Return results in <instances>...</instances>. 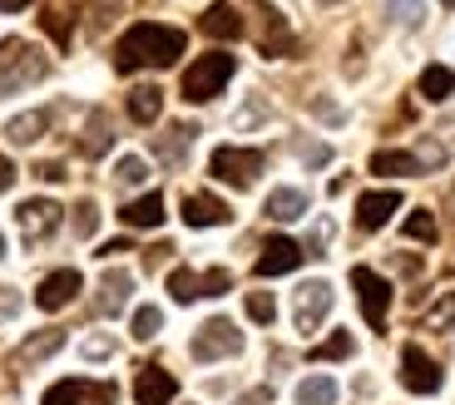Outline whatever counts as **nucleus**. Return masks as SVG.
I'll use <instances>...</instances> for the list:
<instances>
[{
    "label": "nucleus",
    "mask_w": 455,
    "mask_h": 405,
    "mask_svg": "<svg viewBox=\"0 0 455 405\" xmlns=\"http://www.w3.org/2000/svg\"><path fill=\"white\" fill-rule=\"evenodd\" d=\"M183 30H173V25H159V20H139L134 30H124V40H119V50H114V65L124 69H164L173 65V60L183 55Z\"/></svg>",
    "instance_id": "nucleus-1"
},
{
    "label": "nucleus",
    "mask_w": 455,
    "mask_h": 405,
    "mask_svg": "<svg viewBox=\"0 0 455 405\" xmlns=\"http://www.w3.org/2000/svg\"><path fill=\"white\" fill-rule=\"evenodd\" d=\"M45 79V55L30 45V40H5L0 45V94L30 90Z\"/></svg>",
    "instance_id": "nucleus-2"
},
{
    "label": "nucleus",
    "mask_w": 455,
    "mask_h": 405,
    "mask_svg": "<svg viewBox=\"0 0 455 405\" xmlns=\"http://www.w3.org/2000/svg\"><path fill=\"white\" fill-rule=\"evenodd\" d=\"M233 79V55H198L194 65L183 69V99L188 104H204L213 94H223V84Z\"/></svg>",
    "instance_id": "nucleus-3"
},
{
    "label": "nucleus",
    "mask_w": 455,
    "mask_h": 405,
    "mask_svg": "<svg viewBox=\"0 0 455 405\" xmlns=\"http://www.w3.org/2000/svg\"><path fill=\"white\" fill-rule=\"evenodd\" d=\"M327 312H331V287L322 277L302 282V287L292 292V322H297V331H302V337H312V331L327 322Z\"/></svg>",
    "instance_id": "nucleus-4"
},
{
    "label": "nucleus",
    "mask_w": 455,
    "mask_h": 405,
    "mask_svg": "<svg viewBox=\"0 0 455 405\" xmlns=\"http://www.w3.org/2000/svg\"><path fill=\"white\" fill-rule=\"evenodd\" d=\"M258 173H262V154H258V148H233V144L213 148V179L233 183V188H252Z\"/></svg>",
    "instance_id": "nucleus-5"
},
{
    "label": "nucleus",
    "mask_w": 455,
    "mask_h": 405,
    "mask_svg": "<svg viewBox=\"0 0 455 405\" xmlns=\"http://www.w3.org/2000/svg\"><path fill=\"white\" fill-rule=\"evenodd\" d=\"M352 287H356V302H362L371 331H381L387 327V306H391V282L371 267H352Z\"/></svg>",
    "instance_id": "nucleus-6"
},
{
    "label": "nucleus",
    "mask_w": 455,
    "mask_h": 405,
    "mask_svg": "<svg viewBox=\"0 0 455 405\" xmlns=\"http://www.w3.org/2000/svg\"><path fill=\"white\" fill-rule=\"evenodd\" d=\"M228 287H233V277H228L223 267H213V272H188V267H173V272H169V292H173V302H198V297H223Z\"/></svg>",
    "instance_id": "nucleus-7"
},
{
    "label": "nucleus",
    "mask_w": 455,
    "mask_h": 405,
    "mask_svg": "<svg viewBox=\"0 0 455 405\" xmlns=\"http://www.w3.org/2000/svg\"><path fill=\"white\" fill-rule=\"evenodd\" d=\"M243 351V331L228 322V316H213L204 322L194 337V361H223V356H238Z\"/></svg>",
    "instance_id": "nucleus-8"
},
{
    "label": "nucleus",
    "mask_w": 455,
    "mask_h": 405,
    "mask_svg": "<svg viewBox=\"0 0 455 405\" xmlns=\"http://www.w3.org/2000/svg\"><path fill=\"white\" fill-rule=\"evenodd\" d=\"M401 385H406L411 395H435L441 391V366H435L421 346H406L401 351Z\"/></svg>",
    "instance_id": "nucleus-9"
},
{
    "label": "nucleus",
    "mask_w": 455,
    "mask_h": 405,
    "mask_svg": "<svg viewBox=\"0 0 455 405\" xmlns=\"http://www.w3.org/2000/svg\"><path fill=\"white\" fill-rule=\"evenodd\" d=\"M119 401V391H114L109 381H60V385H50L45 391V401L40 405H114Z\"/></svg>",
    "instance_id": "nucleus-10"
},
{
    "label": "nucleus",
    "mask_w": 455,
    "mask_h": 405,
    "mask_svg": "<svg viewBox=\"0 0 455 405\" xmlns=\"http://www.w3.org/2000/svg\"><path fill=\"white\" fill-rule=\"evenodd\" d=\"M15 218H20L25 242H40V237H50V233L60 227V202H50V198H25Z\"/></svg>",
    "instance_id": "nucleus-11"
},
{
    "label": "nucleus",
    "mask_w": 455,
    "mask_h": 405,
    "mask_svg": "<svg viewBox=\"0 0 455 405\" xmlns=\"http://www.w3.org/2000/svg\"><path fill=\"white\" fill-rule=\"evenodd\" d=\"M302 258H307V252L297 248L292 237H267V242H262V258L252 262V272H258V277H283V272H292Z\"/></svg>",
    "instance_id": "nucleus-12"
},
{
    "label": "nucleus",
    "mask_w": 455,
    "mask_h": 405,
    "mask_svg": "<svg viewBox=\"0 0 455 405\" xmlns=\"http://www.w3.org/2000/svg\"><path fill=\"white\" fill-rule=\"evenodd\" d=\"M80 272L75 267H60V272H50L45 282H40V292H35V302H40V312H60V306H69L75 297H80Z\"/></svg>",
    "instance_id": "nucleus-13"
},
{
    "label": "nucleus",
    "mask_w": 455,
    "mask_h": 405,
    "mask_svg": "<svg viewBox=\"0 0 455 405\" xmlns=\"http://www.w3.org/2000/svg\"><path fill=\"white\" fill-rule=\"evenodd\" d=\"M129 292H134V277L124 267H109L100 277V297H94V312L100 316H119L129 306Z\"/></svg>",
    "instance_id": "nucleus-14"
},
{
    "label": "nucleus",
    "mask_w": 455,
    "mask_h": 405,
    "mask_svg": "<svg viewBox=\"0 0 455 405\" xmlns=\"http://www.w3.org/2000/svg\"><path fill=\"white\" fill-rule=\"evenodd\" d=\"M401 208V193L396 188H381V193H366L362 202H356V227L362 233H376V227H387L391 213Z\"/></svg>",
    "instance_id": "nucleus-15"
},
{
    "label": "nucleus",
    "mask_w": 455,
    "mask_h": 405,
    "mask_svg": "<svg viewBox=\"0 0 455 405\" xmlns=\"http://www.w3.org/2000/svg\"><path fill=\"white\" fill-rule=\"evenodd\" d=\"M173 391H179V381H173L164 366H144V371L134 376V401L139 405H169Z\"/></svg>",
    "instance_id": "nucleus-16"
},
{
    "label": "nucleus",
    "mask_w": 455,
    "mask_h": 405,
    "mask_svg": "<svg viewBox=\"0 0 455 405\" xmlns=\"http://www.w3.org/2000/svg\"><path fill=\"white\" fill-rule=\"evenodd\" d=\"M228 218H233L228 202L213 198V193H188V198H183V223L188 227H223Z\"/></svg>",
    "instance_id": "nucleus-17"
},
{
    "label": "nucleus",
    "mask_w": 455,
    "mask_h": 405,
    "mask_svg": "<svg viewBox=\"0 0 455 405\" xmlns=\"http://www.w3.org/2000/svg\"><path fill=\"white\" fill-rule=\"evenodd\" d=\"M198 30L208 35V40H238L243 35V15H238V5H213V11H204V20H198Z\"/></svg>",
    "instance_id": "nucleus-18"
},
{
    "label": "nucleus",
    "mask_w": 455,
    "mask_h": 405,
    "mask_svg": "<svg viewBox=\"0 0 455 405\" xmlns=\"http://www.w3.org/2000/svg\"><path fill=\"white\" fill-rule=\"evenodd\" d=\"M119 223L124 227H159L164 223V198L159 193H144V198L124 202V208H119Z\"/></svg>",
    "instance_id": "nucleus-19"
},
{
    "label": "nucleus",
    "mask_w": 455,
    "mask_h": 405,
    "mask_svg": "<svg viewBox=\"0 0 455 405\" xmlns=\"http://www.w3.org/2000/svg\"><path fill=\"white\" fill-rule=\"evenodd\" d=\"M50 129V114L45 109H30V114H15L11 124H5V139H11L15 148H25V144H35V139Z\"/></svg>",
    "instance_id": "nucleus-20"
},
{
    "label": "nucleus",
    "mask_w": 455,
    "mask_h": 405,
    "mask_svg": "<svg viewBox=\"0 0 455 405\" xmlns=\"http://www.w3.org/2000/svg\"><path fill=\"white\" fill-rule=\"evenodd\" d=\"M164 114V90H154V84H139L134 94H129V119L134 124H154Z\"/></svg>",
    "instance_id": "nucleus-21"
},
{
    "label": "nucleus",
    "mask_w": 455,
    "mask_h": 405,
    "mask_svg": "<svg viewBox=\"0 0 455 405\" xmlns=\"http://www.w3.org/2000/svg\"><path fill=\"white\" fill-rule=\"evenodd\" d=\"M307 213V193L302 188H277L273 198H267V218H277V223H292V218Z\"/></svg>",
    "instance_id": "nucleus-22"
},
{
    "label": "nucleus",
    "mask_w": 455,
    "mask_h": 405,
    "mask_svg": "<svg viewBox=\"0 0 455 405\" xmlns=\"http://www.w3.org/2000/svg\"><path fill=\"white\" fill-rule=\"evenodd\" d=\"M60 346H65V331H40V337H30L20 351H15V366H30V361H45V356H55Z\"/></svg>",
    "instance_id": "nucleus-23"
},
{
    "label": "nucleus",
    "mask_w": 455,
    "mask_h": 405,
    "mask_svg": "<svg viewBox=\"0 0 455 405\" xmlns=\"http://www.w3.org/2000/svg\"><path fill=\"white\" fill-rule=\"evenodd\" d=\"M297 405H337V381L331 376H307L297 385Z\"/></svg>",
    "instance_id": "nucleus-24"
},
{
    "label": "nucleus",
    "mask_w": 455,
    "mask_h": 405,
    "mask_svg": "<svg viewBox=\"0 0 455 405\" xmlns=\"http://www.w3.org/2000/svg\"><path fill=\"white\" fill-rule=\"evenodd\" d=\"M421 94H426V99H435V104H441V99H451V94H455V69L431 65V69L421 75Z\"/></svg>",
    "instance_id": "nucleus-25"
},
{
    "label": "nucleus",
    "mask_w": 455,
    "mask_h": 405,
    "mask_svg": "<svg viewBox=\"0 0 455 405\" xmlns=\"http://www.w3.org/2000/svg\"><path fill=\"white\" fill-rule=\"evenodd\" d=\"M371 173H421L416 154H401V148H387V154H371Z\"/></svg>",
    "instance_id": "nucleus-26"
},
{
    "label": "nucleus",
    "mask_w": 455,
    "mask_h": 405,
    "mask_svg": "<svg viewBox=\"0 0 455 405\" xmlns=\"http://www.w3.org/2000/svg\"><path fill=\"white\" fill-rule=\"evenodd\" d=\"M109 144H114V134H109V119H104V114H94L90 119V129H84V154L90 158H100V154H109Z\"/></svg>",
    "instance_id": "nucleus-27"
},
{
    "label": "nucleus",
    "mask_w": 455,
    "mask_h": 405,
    "mask_svg": "<svg viewBox=\"0 0 455 405\" xmlns=\"http://www.w3.org/2000/svg\"><path fill=\"white\" fill-rule=\"evenodd\" d=\"M352 351H356L352 331H331L327 341H317V346H312V361H341V356H352Z\"/></svg>",
    "instance_id": "nucleus-28"
},
{
    "label": "nucleus",
    "mask_w": 455,
    "mask_h": 405,
    "mask_svg": "<svg viewBox=\"0 0 455 405\" xmlns=\"http://www.w3.org/2000/svg\"><path fill=\"white\" fill-rule=\"evenodd\" d=\"M426 331H455V292H445L441 302L426 312Z\"/></svg>",
    "instance_id": "nucleus-29"
},
{
    "label": "nucleus",
    "mask_w": 455,
    "mask_h": 405,
    "mask_svg": "<svg viewBox=\"0 0 455 405\" xmlns=\"http://www.w3.org/2000/svg\"><path fill=\"white\" fill-rule=\"evenodd\" d=\"M159 327H164L159 306H139V312H134V337L139 341H154V337H159Z\"/></svg>",
    "instance_id": "nucleus-30"
},
{
    "label": "nucleus",
    "mask_w": 455,
    "mask_h": 405,
    "mask_svg": "<svg viewBox=\"0 0 455 405\" xmlns=\"http://www.w3.org/2000/svg\"><path fill=\"white\" fill-rule=\"evenodd\" d=\"M387 15H391L396 25H421L426 0H391V5H387Z\"/></svg>",
    "instance_id": "nucleus-31"
},
{
    "label": "nucleus",
    "mask_w": 455,
    "mask_h": 405,
    "mask_svg": "<svg viewBox=\"0 0 455 405\" xmlns=\"http://www.w3.org/2000/svg\"><path fill=\"white\" fill-rule=\"evenodd\" d=\"M114 179H119V183H144L148 179V163L139 154H124V158H119V169H114Z\"/></svg>",
    "instance_id": "nucleus-32"
},
{
    "label": "nucleus",
    "mask_w": 455,
    "mask_h": 405,
    "mask_svg": "<svg viewBox=\"0 0 455 405\" xmlns=\"http://www.w3.org/2000/svg\"><path fill=\"white\" fill-rule=\"evenodd\" d=\"M406 237L411 242H435V218L431 213H411L406 218Z\"/></svg>",
    "instance_id": "nucleus-33"
},
{
    "label": "nucleus",
    "mask_w": 455,
    "mask_h": 405,
    "mask_svg": "<svg viewBox=\"0 0 455 405\" xmlns=\"http://www.w3.org/2000/svg\"><path fill=\"white\" fill-rule=\"evenodd\" d=\"M248 316L252 322H262V327H267V322H273L277 316V302L267 292H248Z\"/></svg>",
    "instance_id": "nucleus-34"
},
{
    "label": "nucleus",
    "mask_w": 455,
    "mask_h": 405,
    "mask_svg": "<svg viewBox=\"0 0 455 405\" xmlns=\"http://www.w3.org/2000/svg\"><path fill=\"white\" fill-rule=\"evenodd\" d=\"M94 227H100V208H94V202H80V208H75V237H94Z\"/></svg>",
    "instance_id": "nucleus-35"
},
{
    "label": "nucleus",
    "mask_w": 455,
    "mask_h": 405,
    "mask_svg": "<svg viewBox=\"0 0 455 405\" xmlns=\"http://www.w3.org/2000/svg\"><path fill=\"white\" fill-rule=\"evenodd\" d=\"M188 134H194V129H173V139H159V154L169 158H183V148H188Z\"/></svg>",
    "instance_id": "nucleus-36"
},
{
    "label": "nucleus",
    "mask_w": 455,
    "mask_h": 405,
    "mask_svg": "<svg viewBox=\"0 0 455 405\" xmlns=\"http://www.w3.org/2000/svg\"><path fill=\"white\" fill-rule=\"evenodd\" d=\"M416 163H421V169H441V163H445V148L435 144V139H426V144L416 148Z\"/></svg>",
    "instance_id": "nucleus-37"
},
{
    "label": "nucleus",
    "mask_w": 455,
    "mask_h": 405,
    "mask_svg": "<svg viewBox=\"0 0 455 405\" xmlns=\"http://www.w3.org/2000/svg\"><path fill=\"white\" fill-rule=\"evenodd\" d=\"M15 316H20V297H15V287L0 282V322H15Z\"/></svg>",
    "instance_id": "nucleus-38"
},
{
    "label": "nucleus",
    "mask_w": 455,
    "mask_h": 405,
    "mask_svg": "<svg viewBox=\"0 0 455 405\" xmlns=\"http://www.w3.org/2000/svg\"><path fill=\"white\" fill-rule=\"evenodd\" d=\"M80 351H84L90 361H104V356H114V341H109V337H90Z\"/></svg>",
    "instance_id": "nucleus-39"
},
{
    "label": "nucleus",
    "mask_w": 455,
    "mask_h": 405,
    "mask_svg": "<svg viewBox=\"0 0 455 405\" xmlns=\"http://www.w3.org/2000/svg\"><path fill=\"white\" fill-rule=\"evenodd\" d=\"M11 183H15V163H11L5 154H0V193L11 188Z\"/></svg>",
    "instance_id": "nucleus-40"
},
{
    "label": "nucleus",
    "mask_w": 455,
    "mask_h": 405,
    "mask_svg": "<svg viewBox=\"0 0 455 405\" xmlns=\"http://www.w3.org/2000/svg\"><path fill=\"white\" fill-rule=\"evenodd\" d=\"M327 242H331V223H317L312 227V248H327Z\"/></svg>",
    "instance_id": "nucleus-41"
},
{
    "label": "nucleus",
    "mask_w": 455,
    "mask_h": 405,
    "mask_svg": "<svg viewBox=\"0 0 455 405\" xmlns=\"http://www.w3.org/2000/svg\"><path fill=\"white\" fill-rule=\"evenodd\" d=\"M302 158H307V163H327V148H322V144H302Z\"/></svg>",
    "instance_id": "nucleus-42"
},
{
    "label": "nucleus",
    "mask_w": 455,
    "mask_h": 405,
    "mask_svg": "<svg viewBox=\"0 0 455 405\" xmlns=\"http://www.w3.org/2000/svg\"><path fill=\"white\" fill-rule=\"evenodd\" d=\"M35 173H40V179H45V183H60V179H65V169H60V163H40V169H35Z\"/></svg>",
    "instance_id": "nucleus-43"
},
{
    "label": "nucleus",
    "mask_w": 455,
    "mask_h": 405,
    "mask_svg": "<svg viewBox=\"0 0 455 405\" xmlns=\"http://www.w3.org/2000/svg\"><path fill=\"white\" fill-rule=\"evenodd\" d=\"M30 0H0V15H15V11H25Z\"/></svg>",
    "instance_id": "nucleus-44"
},
{
    "label": "nucleus",
    "mask_w": 455,
    "mask_h": 405,
    "mask_svg": "<svg viewBox=\"0 0 455 405\" xmlns=\"http://www.w3.org/2000/svg\"><path fill=\"white\" fill-rule=\"evenodd\" d=\"M262 401H267V391H252V395H243L238 405H262Z\"/></svg>",
    "instance_id": "nucleus-45"
},
{
    "label": "nucleus",
    "mask_w": 455,
    "mask_h": 405,
    "mask_svg": "<svg viewBox=\"0 0 455 405\" xmlns=\"http://www.w3.org/2000/svg\"><path fill=\"white\" fill-rule=\"evenodd\" d=\"M0 258H5V233H0Z\"/></svg>",
    "instance_id": "nucleus-46"
},
{
    "label": "nucleus",
    "mask_w": 455,
    "mask_h": 405,
    "mask_svg": "<svg viewBox=\"0 0 455 405\" xmlns=\"http://www.w3.org/2000/svg\"><path fill=\"white\" fill-rule=\"evenodd\" d=\"M441 5H445V11H451V5H455V0H441Z\"/></svg>",
    "instance_id": "nucleus-47"
}]
</instances>
